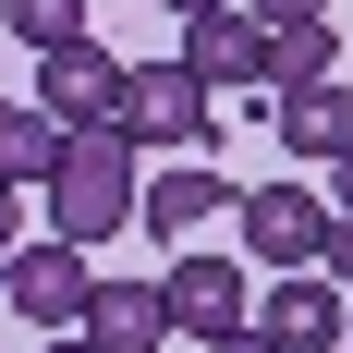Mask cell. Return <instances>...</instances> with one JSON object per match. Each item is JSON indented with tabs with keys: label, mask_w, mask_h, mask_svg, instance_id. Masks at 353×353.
<instances>
[{
	"label": "cell",
	"mask_w": 353,
	"mask_h": 353,
	"mask_svg": "<svg viewBox=\"0 0 353 353\" xmlns=\"http://www.w3.org/2000/svg\"><path fill=\"white\" fill-rule=\"evenodd\" d=\"M329 281L353 292V219H329Z\"/></svg>",
	"instance_id": "cell-17"
},
{
	"label": "cell",
	"mask_w": 353,
	"mask_h": 353,
	"mask_svg": "<svg viewBox=\"0 0 353 353\" xmlns=\"http://www.w3.org/2000/svg\"><path fill=\"white\" fill-rule=\"evenodd\" d=\"M232 219H244V256H256V268H329V219H341V208H329L317 183H256Z\"/></svg>",
	"instance_id": "cell-3"
},
{
	"label": "cell",
	"mask_w": 353,
	"mask_h": 353,
	"mask_svg": "<svg viewBox=\"0 0 353 353\" xmlns=\"http://www.w3.org/2000/svg\"><path fill=\"white\" fill-rule=\"evenodd\" d=\"M208 353H281V341H268V329H256V317H244V329H219V341H208Z\"/></svg>",
	"instance_id": "cell-18"
},
{
	"label": "cell",
	"mask_w": 353,
	"mask_h": 353,
	"mask_svg": "<svg viewBox=\"0 0 353 353\" xmlns=\"http://www.w3.org/2000/svg\"><path fill=\"white\" fill-rule=\"evenodd\" d=\"M183 61L208 73V85H268V25H256L244 0H219V12H183Z\"/></svg>",
	"instance_id": "cell-8"
},
{
	"label": "cell",
	"mask_w": 353,
	"mask_h": 353,
	"mask_svg": "<svg viewBox=\"0 0 353 353\" xmlns=\"http://www.w3.org/2000/svg\"><path fill=\"white\" fill-rule=\"evenodd\" d=\"M208 110H219V85L183 61V49H171V61H134V73H122V134H134V146H208V134H219Z\"/></svg>",
	"instance_id": "cell-2"
},
{
	"label": "cell",
	"mask_w": 353,
	"mask_h": 353,
	"mask_svg": "<svg viewBox=\"0 0 353 353\" xmlns=\"http://www.w3.org/2000/svg\"><path fill=\"white\" fill-rule=\"evenodd\" d=\"M25 244V183H0V256Z\"/></svg>",
	"instance_id": "cell-15"
},
{
	"label": "cell",
	"mask_w": 353,
	"mask_h": 353,
	"mask_svg": "<svg viewBox=\"0 0 353 353\" xmlns=\"http://www.w3.org/2000/svg\"><path fill=\"white\" fill-rule=\"evenodd\" d=\"M329 208L353 219V146H341V159H329Z\"/></svg>",
	"instance_id": "cell-19"
},
{
	"label": "cell",
	"mask_w": 353,
	"mask_h": 353,
	"mask_svg": "<svg viewBox=\"0 0 353 353\" xmlns=\"http://www.w3.org/2000/svg\"><path fill=\"white\" fill-rule=\"evenodd\" d=\"M232 208H244V195H232L208 159H183V171H159V183H146V219H134V232H171V244H195V232H208V219H232Z\"/></svg>",
	"instance_id": "cell-10"
},
{
	"label": "cell",
	"mask_w": 353,
	"mask_h": 353,
	"mask_svg": "<svg viewBox=\"0 0 353 353\" xmlns=\"http://www.w3.org/2000/svg\"><path fill=\"white\" fill-rule=\"evenodd\" d=\"M122 73L134 61H110L98 37H61V49H37V110L73 122V134H85V122H122Z\"/></svg>",
	"instance_id": "cell-5"
},
{
	"label": "cell",
	"mask_w": 353,
	"mask_h": 353,
	"mask_svg": "<svg viewBox=\"0 0 353 353\" xmlns=\"http://www.w3.org/2000/svg\"><path fill=\"white\" fill-rule=\"evenodd\" d=\"M159 12H171V25H183V12H219V0H159Z\"/></svg>",
	"instance_id": "cell-21"
},
{
	"label": "cell",
	"mask_w": 353,
	"mask_h": 353,
	"mask_svg": "<svg viewBox=\"0 0 353 353\" xmlns=\"http://www.w3.org/2000/svg\"><path fill=\"white\" fill-rule=\"evenodd\" d=\"M329 12H305V25H268V98H292V85H329Z\"/></svg>",
	"instance_id": "cell-13"
},
{
	"label": "cell",
	"mask_w": 353,
	"mask_h": 353,
	"mask_svg": "<svg viewBox=\"0 0 353 353\" xmlns=\"http://www.w3.org/2000/svg\"><path fill=\"white\" fill-rule=\"evenodd\" d=\"M268 134H281L292 159H341V146H353V85H341V73H329V85H292Z\"/></svg>",
	"instance_id": "cell-11"
},
{
	"label": "cell",
	"mask_w": 353,
	"mask_h": 353,
	"mask_svg": "<svg viewBox=\"0 0 353 353\" xmlns=\"http://www.w3.org/2000/svg\"><path fill=\"white\" fill-rule=\"evenodd\" d=\"M37 353H98V341H85V329H61V341H37Z\"/></svg>",
	"instance_id": "cell-20"
},
{
	"label": "cell",
	"mask_w": 353,
	"mask_h": 353,
	"mask_svg": "<svg viewBox=\"0 0 353 353\" xmlns=\"http://www.w3.org/2000/svg\"><path fill=\"white\" fill-rule=\"evenodd\" d=\"M73 329H85L98 353H159V341H171V305H159V281H98Z\"/></svg>",
	"instance_id": "cell-9"
},
{
	"label": "cell",
	"mask_w": 353,
	"mask_h": 353,
	"mask_svg": "<svg viewBox=\"0 0 353 353\" xmlns=\"http://www.w3.org/2000/svg\"><path fill=\"white\" fill-rule=\"evenodd\" d=\"M341 317H353V292L329 268H281V292H256V329L281 353H341Z\"/></svg>",
	"instance_id": "cell-6"
},
{
	"label": "cell",
	"mask_w": 353,
	"mask_h": 353,
	"mask_svg": "<svg viewBox=\"0 0 353 353\" xmlns=\"http://www.w3.org/2000/svg\"><path fill=\"white\" fill-rule=\"evenodd\" d=\"M85 292H98V281H85V244H61V232L0 256V305H12L25 329H73V317H85Z\"/></svg>",
	"instance_id": "cell-4"
},
{
	"label": "cell",
	"mask_w": 353,
	"mask_h": 353,
	"mask_svg": "<svg viewBox=\"0 0 353 353\" xmlns=\"http://www.w3.org/2000/svg\"><path fill=\"white\" fill-rule=\"evenodd\" d=\"M159 305H171L183 341H219V329H244V317H256V292H244V268H232V256H171Z\"/></svg>",
	"instance_id": "cell-7"
},
{
	"label": "cell",
	"mask_w": 353,
	"mask_h": 353,
	"mask_svg": "<svg viewBox=\"0 0 353 353\" xmlns=\"http://www.w3.org/2000/svg\"><path fill=\"white\" fill-rule=\"evenodd\" d=\"M134 219H146L134 134H122V122L61 134V159H49V232H61V244H110V232H134Z\"/></svg>",
	"instance_id": "cell-1"
},
{
	"label": "cell",
	"mask_w": 353,
	"mask_h": 353,
	"mask_svg": "<svg viewBox=\"0 0 353 353\" xmlns=\"http://www.w3.org/2000/svg\"><path fill=\"white\" fill-rule=\"evenodd\" d=\"M61 134H73V122H49L37 98H0V183H49Z\"/></svg>",
	"instance_id": "cell-12"
},
{
	"label": "cell",
	"mask_w": 353,
	"mask_h": 353,
	"mask_svg": "<svg viewBox=\"0 0 353 353\" xmlns=\"http://www.w3.org/2000/svg\"><path fill=\"white\" fill-rule=\"evenodd\" d=\"M256 25H305V12H329V0H244Z\"/></svg>",
	"instance_id": "cell-16"
},
{
	"label": "cell",
	"mask_w": 353,
	"mask_h": 353,
	"mask_svg": "<svg viewBox=\"0 0 353 353\" xmlns=\"http://www.w3.org/2000/svg\"><path fill=\"white\" fill-rule=\"evenodd\" d=\"M0 37H25V49H61V37H85V0H0Z\"/></svg>",
	"instance_id": "cell-14"
},
{
	"label": "cell",
	"mask_w": 353,
	"mask_h": 353,
	"mask_svg": "<svg viewBox=\"0 0 353 353\" xmlns=\"http://www.w3.org/2000/svg\"><path fill=\"white\" fill-rule=\"evenodd\" d=\"M341 341H353V317H341Z\"/></svg>",
	"instance_id": "cell-22"
}]
</instances>
